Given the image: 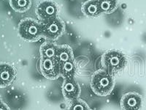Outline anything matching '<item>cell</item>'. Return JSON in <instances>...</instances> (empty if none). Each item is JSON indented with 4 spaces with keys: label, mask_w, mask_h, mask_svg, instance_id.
<instances>
[{
    "label": "cell",
    "mask_w": 146,
    "mask_h": 110,
    "mask_svg": "<svg viewBox=\"0 0 146 110\" xmlns=\"http://www.w3.org/2000/svg\"><path fill=\"white\" fill-rule=\"evenodd\" d=\"M89 109L88 105L84 101L81 99H76L72 101L68 110H88Z\"/></svg>",
    "instance_id": "2e32d148"
},
{
    "label": "cell",
    "mask_w": 146,
    "mask_h": 110,
    "mask_svg": "<svg viewBox=\"0 0 146 110\" xmlns=\"http://www.w3.org/2000/svg\"><path fill=\"white\" fill-rule=\"evenodd\" d=\"M77 71L75 60H70L66 62L60 64V75L66 78H72Z\"/></svg>",
    "instance_id": "7c38bea8"
},
{
    "label": "cell",
    "mask_w": 146,
    "mask_h": 110,
    "mask_svg": "<svg viewBox=\"0 0 146 110\" xmlns=\"http://www.w3.org/2000/svg\"><path fill=\"white\" fill-rule=\"evenodd\" d=\"M42 74L50 80L57 79L60 75V64L56 58H41L40 63Z\"/></svg>",
    "instance_id": "8992f818"
},
{
    "label": "cell",
    "mask_w": 146,
    "mask_h": 110,
    "mask_svg": "<svg viewBox=\"0 0 146 110\" xmlns=\"http://www.w3.org/2000/svg\"><path fill=\"white\" fill-rule=\"evenodd\" d=\"M82 13L88 18H96L102 15L98 0H88L82 5Z\"/></svg>",
    "instance_id": "30bf717a"
},
{
    "label": "cell",
    "mask_w": 146,
    "mask_h": 110,
    "mask_svg": "<svg viewBox=\"0 0 146 110\" xmlns=\"http://www.w3.org/2000/svg\"><path fill=\"white\" fill-rule=\"evenodd\" d=\"M16 70L13 65L0 62V88L8 87L15 80Z\"/></svg>",
    "instance_id": "52a82bcc"
},
{
    "label": "cell",
    "mask_w": 146,
    "mask_h": 110,
    "mask_svg": "<svg viewBox=\"0 0 146 110\" xmlns=\"http://www.w3.org/2000/svg\"><path fill=\"white\" fill-rule=\"evenodd\" d=\"M100 8L102 14H110L116 10L118 0H98Z\"/></svg>",
    "instance_id": "5bb4252c"
},
{
    "label": "cell",
    "mask_w": 146,
    "mask_h": 110,
    "mask_svg": "<svg viewBox=\"0 0 146 110\" xmlns=\"http://www.w3.org/2000/svg\"><path fill=\"white\" fill-rule=\"evenodd\" d=\"M42 24V35L45 38L56 40L62 36L65 31L64 23L59 18L49 21L41 23Z\"/></svg>",
    "instance_id": "5b68a950"
},
{
    "label": "cell",
    "mask_w": 146,
    "mask_h": 110,
    "mask_svg": "<svg viewBox=\"0 0 146 110\" xmlns=\"http://www.w3.org/2000/svg\"><path fill=\"white\" fill-rule=\"evenodd\" d=\"M42 32V24L32 18H24L18 24V34L26 41H38L43 37Z\"/></svg>",
    "instance_id": "7a4b0ae2"
},
{
    "label": "cell",
    "mask_w": 146,
    "mask_h": 110,
    "mask_svg": "<svg viewBox=\"0 0 146 110\" xmlns=\"http://www.w3.org/2000/svg\"><path fill=\"white\" fill-rule=\"evenodd\" d=\"M35 13L41 23L58 18L59 7L53 0H43L37 5Z\"/></svg>",
    "instance_id": "277c9868"
},
{
    "label": "cell",
    "mask_w": 146,
    "mask_h": 110,
    "mask_svg": "<svg viewBox=\"0 0 146 110\" xmlns=\"http://www.w3.org/2000/svg\"><path fill=\"white\" fill-rule=\"evenodd\" d=\"M123 110H139L142 107V97L136 93H128L121 100Z\"/></svg>",
    "instance_id": "9c48e42d"
},
{
    "label": "cell",
    "mask_w": 146,
    "mask_h": 110,
    "mask_svg": "<svg viewBox=\"0 0 146 110\" xmlns=\"http://www.w3.org/2000/svg\"><path fill=\"white\" fill-rule=\"evenodd\" d=\"M88 110H91V109H88Z\"/></svg>",
    "instance_id": "d6986e66"
},
{
    "label": "cell",
    "mask_w": 146,
    "mask_h": 110,
    "mask_svg": "<svg viewBox=\"0 0 146 110\" xmlns=\"http://www.w3.org/2000/svg\"><path fill=\"white\" fill-rule=\"evenodd\" d=\"M126 57L121 52L118 50H109L105 52L102 58L103 67L105 70L112 73L119 71L126 66Z\"/></svg>",
    "instance_id": "3957f363"
},
{
    "label": "cell",
    "mask_w": 146,
    "mask_h": 110,
    "mask_svg": "<svg viewBox=\"0 0 146 110\" xmlns=\"http://www.w3.org/2000/svg\"><path fill=\"white\" fill-rule=\"evenodd\" d=\"M115 80L113 74L105 70H99L91 77V87L95 94L107 96L113 91Z\"/></svg>",
    "instance_id": "6da1fadb"
},
{
    "label": "cell",
    "mask_w": 146,
    "mask_h": 110,
    "mask_svg": "<svg viewBox=\"0 0 146 110\" xmlns=\"http://www.w3.org/2000/svg\"><path fill=\"white\" fill-rule=\"evenodd\" d=\"M58 46L50 42H46L41 45L40 49L41 58L54 59L56 57Z\"/></svg>",
    "instance_id": "4fadbf2b"
},
{
    "label": "cell",
    "mask_w": 146,
    "mask_h": 110,
    "mask_svg": "<svg viewBox=\"0 0 146 110\" xmlns=\"http://www.w3.org/2000/svg\"><path fill=\"white\" fill-rule=\"evenodd\" d=\"M10 7L18 13H24L32 6V0H10Z\"/></svg>",
    "instance_id": "9a60e30c"
},
{
    "label": "cell",
    "mask_w": 146,
    "mask_h": 110,
    "mask_svg": "<svg viewBox=\"0 0 146 110\" xmlns=\"http://www.w3.org/2000/svg\"><path fill=\"white\" fill-rule=\"evenodd\" d=\"M62 93L65 99L69 101L76 100L80 94V87L75 78H66L62 85Z\"/></svg>",
    "instance_id": "ba28073f"
},
{
    "label": "cell",
    "mask_w": 146,
    "mask_h": 110,
    "mask_svg": "<svg viewBox=\"0 0 146 110\" xmlns=\"http://www.w3.org/2000/svg\"><path fill=\"white\" fill-rule=\"evenodd\" d=\"M0 110H10L8 106L6 103L1 102L0 103Z\"/></svg>",
    "instance_id": "e0dca14e"
},
{
    "label": "cell",
    "mask_w": 146,
    "mask_h": 110,
    "mask_svg": "<svg viewBox=\"0 0 146 110\" xmlns=\"http://www.w3.org/2000/svg\"><path fill=\"white\" fill-rule=\"evenodd\" d=\"M1 102L2 101V99H1V96H0V103H1Z\"/></svg>",
    "instance_id": "ac0fdd59"
},
{
    "label": "cell",
    "mask_w": 146,
    "mask_h": 110,
    "mask_svg": "<svg viewBox=\"0 0 146 110\" xmlns=\"http://www.w3.org/2000/svg\"><path fill=\"white\" fill-rule=\"evenodd\" d=\"M56 59L59 64L75 60L72 48L67 45L58 46Z\"/></svg>",
    "instance_id": "8fae6325"
}]
</instances>
